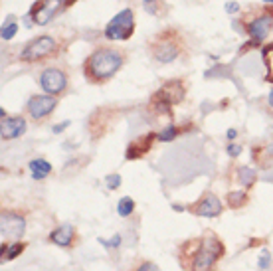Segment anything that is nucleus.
<instances>
[{
	"instance_id": "1",
	"label": "nucleus",
	"mask_w": 273,
	"mask_h": 271,
	"mask_svg": "<svg viewBox=\"0 0 273 271\" xmlns=\"http://www.w3.org/2000/svg\"><path fill=\"white\" fill-rule=\"evenodd\" d=\"M125 64L123 52L115 48H97L83 62V73L91 83H101L111 79Z\"/></svg>"
},
{
	"instance_id": "2",
	"label": "nucleus",
	"mask_w": 273,
	"mask_h": 271,
	"mask_svg": "<svg viewBox=\"0 0 273 271\" xmlns=\"http://www.w3.org/2000/svg\"><path fill=\"white\" fill-rule=\"evenodd\" d=\"M151 50H153V58L159 64H171L180 56L182 42L174 30H163V34H159L153 40Z\"/></svg>"
},
{
	"instance_id": "3",
	"label": "nucleus",
	"mask_w": 273,
	"mask_h": 271,
	"mask_svg": "<svg viewBox=\"0 0 273 271\" xmlns=\"http://www.w3.org/2000/svg\"><path fill=\"white\" fill-rule=\"evenodd\" d=\"M224 253V247L222 243L218 241V237L212 234V236H206L196 251V257L192 261V271H210L212 265L220 259V255Z\"/></svg>"
},
{
	"instance_id": "4",
	"label": "nucleus",
	"mask_w": 273,
	"mask_h": 271,
	"mask_svg": "<svg viewBox=\"0 0 273 271\" xmlns=\"http://www.w3.org/2000/svg\"><path fill=\"white\" fill-rule=\"evenodd\" d=\"M184 99V85L180 79H172L169 83H165L155 95H153V109L157 113H169L171 107L178 101Z\"/></svg>"
},
{
	"instance_id": "5",
	"label": "nucleus",
	"mask_w": 273,
	"mask_h": 271,
	"mask_svg": "<svg viewBox=\"0 0 273 271\" xmlns=\"http://www.w3.org/2000/svg\"><path fill=\"white\" fill-rule=\"evenodd\" d=\"M133 32H135V12L131 8H125L109 20L103 34L107 40H129Z\"/></svg>"
},
{
	"instance_id": "6",
	"label": "nucleus",
	"mask_w": 273,
	"mask_h": 271,
	"mask_svg": "<svg viewBox=\"0 0 273 271\" xmlns=\"http://www.w3.org/2000/svg\"><path fill=\"white\" fill-rule=\"evenodd\" d=\"M54 50H56V40L52 36H38L36 40L26 44V48L20 54V60L22 62H38V60H44L50 54H54Z\"/></svg>"
},
{
	"instance_id": "7",
	"label": "nucleus",
	"mask_w": 273,
	"mask_h": 271,
	"mask_svg": "<svg viewBox=\"0 0 273 271\" xmlns=\"http://www.w3.org/2000/svg\"><path fill=\"white\" fill-rule=\"evenodd\" d=\"M66 0H38V2L30 8V18L38 26H46L54 20V16L62 10Z\"/></svg>"
},
{
	"instance_id": "8",
	"label": "nucleus",
	"mask_w": 273,
	"mask_h": 271,
	"mask_svg": "<svg viewBox=\"0 0 273 271\" xmlns=\"http://www.w3.org/2000/svg\"><path fill=\"white\" fill-rule=\"evenodd\" d=\"M26 222L22 216L14 212H2V222H0V236L4 239H20L24 236Z\"/></svg>"
},
{
	"instance_id": "9",
	"label": "nucleus",
	"mask_w": 273,
	"mask_h": 271,
	"mask_svg": "<svg viewBox=\"0 0 273 271\" xmlns=\"http://www.w3.org/2000/svg\"><path fill=\"white\" fill-rule=\"evenodd\" d=\"M40 85H42V89H44L46 93H50V95H60V93L68 87V77H66V73H64L62 69H58V68H48V69H44L42 75H40Z\"/></svg>"
},
{
	"instance_id": "10",
	"label": "nucleus",
	"mask_w": 273,
	"mask_h": 271,
	"mask_svg": "<svg viewBox=\"0 0 273 271\" xmlns=\"http://www.w3.org/2000/svg\"><path fill=\"white\" fill-rule=\"evenodd\" d=\"M58 105V99L56 95H34L30 101H28V113L32 119L40 121V119H46Z\"/></svg>"
},
{
	"instance_id": "11",
	"label": "nucleus",
	"mask_w": 273,
	"mask_h": 271,
	"mask_svg": "<svg viewBox=\"0 0 273 271\" xmlns=\"http://www.w3.org/2000/svg\"><path fill=\"white\" fill-rule=\"evenodd\" d=\"M26 133V121L22 117H6L2 119V125H0V137L2 141H12L18 139L20 135Z\"/></svg>"
},
{
	"instance_id": "12",
	"label": "nucleus",
	"mask_w": 273,
	"mask_h": 271,
	"mask_svg": "<svg viewBox=\"0 0 273 271\" xmlns=\"http://www.w3.org/2000/svg\"><path fill=\"white\" fill-rule=\"evenodd\" d=\"M157 137H159V135H155V133H149V135H145V137L136 139L135 143H131V145L127 147L125 159H127V161H136V159L145 157V153H149V149L153 147V141H155Z\"/></svg>"
},
{
	"instance_id": "13",
	"label": "nucleus",
	"mask_w": 273,
	"mask_h": 271,
	"mask_svg": "<svg viewBox=\"0 0 273 271\" xmlns=\"http://www.w3.org/2000/svg\"><path fill=\"white\" fill-rule=\"evenodd\" d=\"M222 202L218 200V196H214V194H206L198 204H196V208H194V212L198 214V216H204V218H216V216H220L222 214Z\"/></svg>"
},
{
	"instance_id": "14",
	"label": "nucleus",
	"mask_w": 273,
	"mask_h": 271,
	"mask_svg": "<svg viewBox=\"0 0 273 271\" xmlns=\"http://www.w3.org/2000/svg\"><path fill=\"white\" fill-rule=\"evenodd\" d=\"M269 26H271V14L257 16L255 20H251V22L247 24V34L251 36V40L263 42L265 36L269 34Z\"/></svg>"
},
{
	"instance_id": "15",
	"label": "nucleus",
	"mask_w": 273,
	"mask_h": 271,
	"mask_svg": "<svg viewBox=\"0 0 273 271\" xmlns=\"http://www.w3.org/2000/svg\"><path fill=\"white\" fill-rule=\"evenodd\" d=\"M73 226H69V224H62L60 228H56L52 234H50V239L54 241V243H58L60 247H68V245H71V241H73Z\"/></svg>"
},
{
	"instance_id": "16",
	"label": "nucleus",
	"mask_w": 273,
	"mask_h": 271,
	"mask_svg": "<svg viewBox=\"0 0 273 271\" xmlns=\"http://www.w3.org/2000/svg\"><path fill=\"white\" fill-rule=\"evenodd\" d=\"M30 170H32V176L36 178V180H42V178H46L50 172H52V165L48 163V161H44V159H34V161H30Z\"/></svg>"
},
{
	"instance_id": "17",
	"label": "nucleus",
	"mask_w": 273,
	"mask_h": 271,
	"mask_svg": "<svg viewBox=\"0 0 273 271\" xmlns=\"http://www.w3.org/2000/svg\"><path fill=\"white\" fill-rule=\"evenodd\" d=\"M133 210H135V200H133V198L125 196V198L119 200V204H117V214H119V216L127 218V216L133 214Z\"/></svg>"
},
{
	"instance_id": "18",
	"label": "nucleus",
	"mask_w": 273,
	"mask_h": 271,
	"mask_svg": "<svg viewBox=\"0 0 273 271\" xmlns=\"http://www.w3.org/2000/svg\"><path fill=\"white\" fill-rule=\"evenodd\" d=\"M261 54H263V60H265V66H267V75H265V79L273 83V44H271V46H265Z\"/></svg>"
},
{
	"instance_id": "19",
	"label": "nucleus",
	"mask_w": 273,
	"mask_h": 271,
	"mask_svg": "<svg viewBox=\"0 0 273 271\" xmlns=\"http://www.w3.org/2000/svg\"><path fill=\"white\" fill-rule=\"evenodd\" d=\"M24 251V243H20V241H14V243H10L8 247L4 245L2 247V259H14V257H18L20 253Z\"/></svg>"
},
{
	"instance_id": "20",
	"label": "nucleus",
	"mask_w": 273,
	"mask_h": 271,
	"mask_svg": "<svg viewBox=\"0 0 273 271\" xmlns=\"http://www.w3.org/2000/svg\"><path fill=\"white\" fill-rule=\"evenodd\" d=\"M238 172H239V182L243 184V188H249V186L255 182V172H253L251 169L243 167V169H239Z\"/></svg>"
},
{
	"instance_id": "21",
	"label": "nucleus",
	"mask_w": 273,
	"mask_h": 271,
	"mask_svg": "<svg viewBox=\"0 0 273 271\" xmlns=\"http://www.w3.org/2000/svg\"><path fill=\"white\" fill-rule=\"evenodd\" d=\"M243 202H245V192L243 190H236V192L228 194V204L232 208H239V206H243Z\"/></svg>"
},
{
	"instance_id": "22",
	"label": "nucleus",
	"mask_w": 273,
	"mask_h": 271,
	"mask_svg": "<svg viewBox=\"0 0 273 271\" xmlns=\"http://www.w3.org/2000/svg\"><path fill=\"white\" fill-rule=\"evenodd\" d=\"M178 135V129L174 127V125H171V127H167L163 133H159V141H163V143H169V141H172L174 137Z\"/></svg>"
},
{
	"instance_id": "23",
	"label": "nucleus",
	"mask_w": 273,
	"mask_h": 271,
	"mask_svg": "<svg viewBox=\"0 0 273 271\" xmlns=\"http://www.w3.org/2000/svg\"><path fill=\"white\" fill-rule=\"evenodd\" d=\"M16 32H18V24L16 22H8V24H4L2 26V40H12L14 36H16Z\"/></svg>"
},
{
	"instance_id": "24",
	"label": "nucleus",
	"mask_w": 273,
	"mask_h": 271,
	"mask_svg": "<svg viewBox=\"0 0 273 271\" xmlns=\"http://www.w3.org/2000/svg\"><path fill=\"white\" fill-rule=\"evenodd\" d=\"M105 182H107V188L109 190H117L121 186V174H109L105 178Z\"/></svg>"
},
{
	"instance_id": "25",
	"label": "nucleus",
	"mask_w": 273,
	"mask_h": 271,
	"mask_svg": "<svg viewBox=\"0 0 273 271\" xmlns=\"http://www.w3.org/2000/svg\"><path fill=\"white\" fill-rule=\"evenodd\" d=\"M269 263H271V253H269L267 249H263V251L259 253L257 265H259V269H267V267H269Z\"/></svg>"
},
{
	"instance_id": "26",
	"label": "nucleus",
	"mask_w": 273,
	"mask_h": 271,
	"mask_svg": "<svg viewBox=\"0 0 273 271\" xmlns=\"http://www.w3.org/2000/svg\"><path fill=\"white\" fill-rule=\"evenodd\" d=\"M143 8L151 14H159V0H143Z\"/></svg>"
},
{
	"instance_id": "27",
	"label": "nucleus",
	"mask_w": 273,
	"mask_h": 271,
	"mask_svg": "<svg viewBox=\"0 0 273 271\" xmlns=\"http://www.w3.org/2000/svg\"><path fill=\"white\" fill-rule=\"evenodd\" d=\"M99 241H101L105 247H119V245H121V236H113V239H111V241H105V239H101V237H99Z\"/></svg>"
},
{
	"instance_id": "28",
	"label": "nucleus",
	"mask_w": 273,
	"mask_h": 271,
	"mask_svg": "<svg viewBox=\"0 0 273 271\" xmlns=\"http://www.w3.org/2000/svg\"><path fill=\"white\" fill-rule=\"evenodd\" d=\"M241 153V147L239 145H228V155L230 157H238Z\"/></svg>"
},
{
	"instance_id": "29",
	"label": "nucleus",
	"mask_w": 273,
	"mask_h": 271,
	"mask_svg": "<svg viewBox=\"0 0 273 271\" xmlns=\"http://www.w3.org/2000/svg\"><path fill=\"white\" fill-rule=\"evenodd\" d=\"M136 271H161V269H159L155 263H143V265H141L139 269H136Z\"/></svg>"
},
{
	"instance_id": "30",
	"label": "nucleus",
	"mask_w": 273,
	"mask_h": 271,
	"mask_svg": "<svg viewBox=\"0 0 273 271\" xmlns=\"http://www.w3.org/2000/svg\"><path fill=\"white\" fill-rule=\"evenodd\" d=\"M66 127H69V121H64V123H60V125H54L52 131H54V135H58V133L66 131Z\"/></svg>"
},
{
	"instance_id": "31",
	"label": "nucleus",
	"mask_w": 273,
	"mask_h": 271,
	"mask_svg": "<svg viewBox=\"0 0 273 271\" xmlns=\"http://www.w3.org/2000/svg\"><path fill=\"white\" fill-rule=\"evenodd\" d=\"M239 10V4L238 2H230V4H226V12L228 14H236Z\"/></svg>"
},
{
	"instance_id": "32",
	"label": "nucleus",
	"mask_w": 273,
	"mask_h": 271,
	"mask_svg": "<svg viewBox=\"0 0 273 271\" xmlns=\"http://www.w3.org/2000/svg\"><path fill=\"white\" fill-rule=\"evenodd\" d=\"M236 135H238V133H236V129H230V131L226 133V137H228V139L232 141V139H236Z\"/></svg>"
},
{
	"instance_id": "33",
	"label": "nucleus",
	"mask_w": 273,
	"mask_h": 271,
	"mask_svg": "<svg viewBox=\"0 0 273 271\" xmlns=\"http://www.w3.org/2000/svg\"><path fill=\"white\" fill-rule=\"evenodd\" d=\"M172 210H176V212H182V210H184V206H180V204H172Z\"/></svg>"
},
{
	"instance_id": "34",
	"label": "nucleus",
	"mask_w": 273,
	"mask_h": 271,
	"mask_svg": "<svg viewBox=\"0 0 273 271\" xmlns=\"http://www.w3.org/2000/svg\"><path fill=\"white\" fill-rule=\"evenodd\" d=\"M269 107H273V89H271V93H269Z\"/></svg>"
},
{
	"instance_id": "35",
	"label": "nucleus",
	"mask_w": 273,
	"mask_h": 271,
	"mask_svg": "<svg viewBox=\"0 0 273 271\" xmlns=\"http://www.w3.org/2000/svg\"><path fill=\"white\" fill-rule=\"evenodd\" d=\"M73 2H75V0H66V4H64V6H71Z\"/></svg>"
},
{
	"instance_id": "36",
	"label": "nucleus",
	"mask_w": 273,
	"mask_h": 271,
	"mask_svg": "<svg viewBox=\"0 0 273 271\" xmlns=\"http://www.w3.org/2000/svg\"><path fill=\"white\" fill-rule=\"evenodd\" d=\"M263 2H269V4H273V0H263Z\"/></svg>"
}]
</instances>
